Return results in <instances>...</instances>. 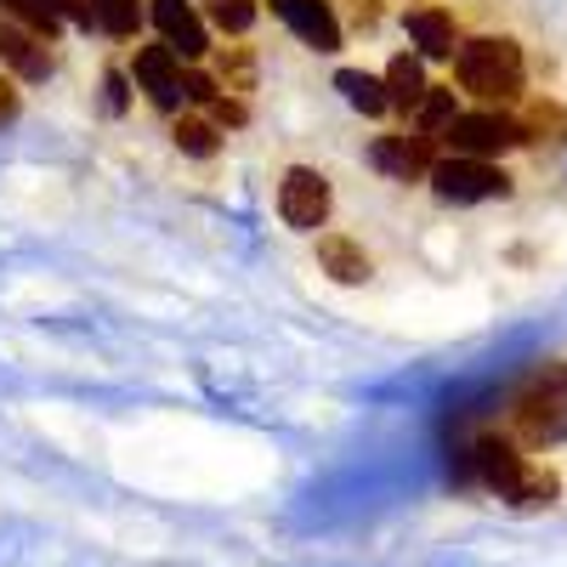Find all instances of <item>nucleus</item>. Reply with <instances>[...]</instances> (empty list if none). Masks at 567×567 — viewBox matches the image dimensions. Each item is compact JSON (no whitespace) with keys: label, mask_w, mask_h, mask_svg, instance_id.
Instances as JSON below:
<instances>
[{"label":"nucleus","mask_w":567,"mask_h":567,"mask_svg":"<svg viewBox=\"0 0 567 567\" xmlns=\"http://www.w3.org/2000/svg\"><path fill=\"white\" fill-rule=\"evenodd\" d=\"M278 216L290 221L296 233H318L329 221V182L318 171H307V165L284 171V182H278Z\"/></svg>","instance_id":"5"},{"label":"nucleus","mask_w":567,"mask_h":567,"mask_svg":"<svg viewBox=\"0 0 567 567\" xmlns=\"http://www.w3.org/2000/svg\"><path fill=\"white\" fill-rule=\"evenodd\" d=\"M465 477H477L483 488H494V494L511 499V505H550V499H556V477H550V471H534L523 454H516V443L499 437V432L471 437V449H465Z\"/></svg>","instance_id":"1"},{"label":"nucleus","mask_w":567,"mask_h":567,"mask_svg":"<svg viewBox=\"0 0 567 567\" xmlns=\"http://www.w3.org/2000/svg\"><path fill=\"white\" fill-rule=\"evenodd\" d=\"M369 159H374V171H386L392 182H420V176H432V136H381L369 148Z\"/></svg>","instance_id":"10"},{"label":"nucleus","mask_w":567,"mask_h":567,"mask_svg":"<svg viewBox=\"0 0 567 567\" xmlns=\"http://www.w3.org/2000/svg\"><path fill=\"white\" fill-rule=\"evenodd\" d=\"M454 80H460V91H471L483 103H511L523 91V45L505 34L465 40L454 58Z\"/></svg>","instance_id":"3"},{"label":"nucleus","mask_w":567,"mask_h":567,"mask_svg":"<svg viewBox=\"0 0 567 567\" xmlns=\"http://www.w3.org/2000/svg\"><path fill=\"white\" fill-rule=\"evenodd\" d=\"M205 12H210V23H216V29L245 34V29L256 23V0H205Z\"/></svg>","instance_id":"20"},{"label":"nucleus","mask_w":567,"mask_h":567,"mask_svg":"<svg viewBox=\"0 0 567 567\" xmlns=\"http://www.w3.org/2000/svg\"><path fill=\"white\" fill-rule=\"evenodd\" d=\"M131 80L148 91V103H159V109L187 103L182 97V58L171 52V45H142L136 63H131Z\"/></svg>","instance_id":"8"},{"label":"nucleus","mask_w":567,"mask_h":567,"mask_svg":"<svg viewBox=\"0 0 567 567\" xmlns=\"http://www.w3.org/2000/svg\"><path fill=\"white\" fill-rule=\"evenodd\" d=\"M528 131H539V136L561 142V136H567V120H561V109H556V103H534V109H528V120H523V136H528Z\"/></svg>","instance_id":"21"},{"label":"nucleus","mask_w":567,"mask_h":567,"mask_svg":"<svg viewBox=\"0 0 567 567\" xmlns=\"http://www.w3.org/2000/svg\"><path fill=\"white\" fill-rule=\"evenodd\" d=\"M210 114H216L221 125H245V103H227V97H216V103H210Z\"/></svg>","instance_id":"24"},{"label":"nucleus","mask_w":567,"mask_h":567,"mask_svg":"<svg viewBox=\"0 0 567 567\" xmlns=\"http://www.w3.org/2000/svg\"><path fill=\"white\" fill-rule=\"evenodd\" d=\"M0 63H7L12 74H23V80H45V74H52V52L40 45V34L18 29L12 18H0Z\"/></svg>","instance_id":"11"},{"label":"nucleus","mask_w":567,"mask_h":567,"mask_svg":"<svg viewBox=\"0 0 567 567\" xmlns=\"http://www.w3.org/2000/svg\"><path fill=\"white\" fill-rule=\"evenodd\" d=\"M109 109H125V80L109 74Z\"/></svg>","instance_id":"26"},{"label":"nucleus","mask_w":567,"mask_h":567,"mask_svg":"<svg viewBox=\"0 0 567 567\" xmlns=\"http://www.w3.org/2000/svg\"><path fill=\"white\" fill-rule=\"evenodd\" d=\"M403 23H409V40L420 45L425 58H454V45H460V40H454V18H449V12H437V7H414Z\"/></svg>","instance_id":"12"},{"label":"nucleus","mask_w":567,"mask_h":567,"mask_svg":"<svg viewBox=\"0 0 567 567\" xmlns=\"http://www.w3.org/2000/svg\"><path fill=\"white\" fill-rule=\"evenodd\" d=\"M272 12L284 18V29L301 45H312V52H341V18L329 0H272Z\"/></svg>","instance_id":"7"},{"label":"nucleus","mask_w":567,"mask_h":567,"mask_svg":"<svg viewBox=\"0 0 567 567\" xmlns=\"http://www.w3.org/2000/svg\"><path fill=\"white\" fill-rule=\"evenodd\" d=\"M182 97H187V103H216L221 91H216L210 74H194V69H187V74H182Z\"/></svg>","instance_id":"23"},{"label":"nucleus","mask_w":567,"mask_h":567,"mask_svg":"<svg viewBox=\"0 0 567 567\" xmlns=\"http://www.w3.org/2000/svg\"><path fill=\"white\" fill-rule=\"evenodd\" d=\"M336 91H341L358 114H386V109H392L386 80H374V74H363V69H341V74H336Z\"/></svg>","instance_id":"14"},{"label":"nucleus","mask_w":567,"mask_h":567,"mask_svg":"<svg viewBox=\"0 0 567 567\" xmlns=\"http://www.w3.org/2000/svg\"><path fill=\"white\" fill-rule=\"evenodd\" d=\"M425 69H420V58H392V69H386V97H392V109H420V97H425Z\"/></svg>","instance_id":"15"},{"label":"nucleus","mask_w":567,"mask_h":567,"mask_svg":"<svg viewBox=\"0 0 567 567\" xmlns=\"http://www.w3.org/2000/svg\"><path fill=\"white\" fill-rule=\"evenodd\" d=\"M154 23H159L165 45L182 63H194V58L210 52V29H205V18L187 7V0H154Z\"/></svg>","instance_id":"9"},{"label":"nucleus","mask_w":567,"mask_h":567,"mask_svg":"<svg viewBox=\"0 0 567 567\" xmlns=\"http://www.w3.org/2000/svg\"><path fill=\"white\" fill-rule=\"evenodd\" d=\"M12 114H18V85H12L7 74H0V125H7Z\"/></svg>","instance_id":"25"},{"label":"nucleus","mask_w":567,"mask_h":567,"mask_svg":"<svg viewBox=\"0 0 567 567\" xmlns=\"http://www.w3.org/2000/svg\"><path fill=\"white\" fill-rule=\"evenodd\" d=\"M0 12H12L23 29H34V34H45V40L58 34V12L45 7V0H0Z\"/></svg>","instance_id":"19"},{"label":"nucleus","mask_w":567,"mask_h":567,"mask_svg":"<svg viewBox=\"0 0 567 567\" xmlns=\"http://www.w3.org/2000/svg\"><path fill=\"white\" fill-rule=\"evenodd\" d=\"M318 261L329 278H341V284H363L369 278V256L358 239H347V233H323L318 239Z\"/></svg>","instance_id":"13"},{"label":"nucleus","mask_w":567,"mask_h":567,"mask_svg":"<svg viewBox=\"0 0 567 567\" xmlns=\"http://www.w3.org/2000/svg\"><path fill=\"white\" fill-rule=\"evenodd\" d=\"M511 425L516 437L534 443V449H550L567 437V363H534L523 381L511 392Z\"/></svg>","instance_id":"2"},{"label":"nucleus","mask_w":567,"mask_h":567,"mask_svg":"<svg viewBox=\"0 0 567 567\" xmlns=\"http://www.w3.org/2000/svg\"><path fill=\"white\" fill-rule=\"evenodd\" d=\"M443 136L454 142V154H465V159H488V154H505V148H516V142H528L523 125L505 120V114H460Z\"/></svg>","instance_id":"6"},{"label":"nucleus","mask_w":567,"mask_h":567,"mask_svg":"<svg viewBox=\"0 0 567 567\" xmlns=\"http://www.w3.org/2000/svg\"><path fill=\"white\" fill-rule=\"evenodd\" d=\"M420 136H437V131H449L454 120H460V109H454V91L449 85H432V91H425V97H420Z\"/></svg>","instance_id":"16"},{"label":"nucleus","mask_w":567,"mask_h":567,"mask_svg":"<svg viewBox=\"0 0 567 567\" xmlns=\"http://www.w3.org/2000/svg\"><path fill=\"white\" fill-rule=\"evenodd\" d=\"M176 148L194 154V159H210V154L221 148V136H216L210 120H176Z\"/></svg>","instance_id":"18"},{"label":"nucleus","mask_w":567,"mask_h":567,"mask_svg":"<svg viewBox=\"0 0 567 567\" xmlns=\"http://www.w3.org/2000/svg\"><path fill=\"white\" fill-rule=\"evenodd\" d=\"M432 187H437V199H449V205H477V199L511 194V176L494 171L488 159L454 154V159H437V165H432Z\"/></svg>","instance_id":"4"},{"label":"nucleus","mask_w":567,"mask_h":567,"mask_svg":"<svg viewBox=\"0 0 567 567\" xmlns=\"http://www.w3.org/2000/svg\"><path fill=\"white\" fill-rule=\"evenodd\" d=\"M45 7L58 12V23H80V29L97 23V12H91V0H45Z\"/></svg>","instance_id":"22"},{"label":"nucleus","mask_w":567,"mask_h":567,"mask_svg":"<svg viewBox=\"0 0 567 567\" xmlns=\"http://www.w3.org/2000/svg\"><path fill=\"white\" fill-rule=\"evenodd\" d=\"M91 12H97V23H103L114 40H131L136 23H142V0H91Z\"/></svg>","instance_id":"17"}]
</instances>
